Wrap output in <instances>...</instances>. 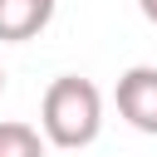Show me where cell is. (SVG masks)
<instances>
[{
  "label": "cell",
  "mask_w": 157,
  "mask_h": 157,
  "mask_svg": "<svg viewBox=\"0 0 157 157\" xmlns=\"http://www.w3.org/2000/svg\"><path fill=\"white\" fill-rule=\"evenodd\" d=\"M137 5H142V15H147V20L157 25V0H137Z\"/></svg>",
  "instance_id": "5b68a950"
},
{
  "label": "cell",
  "mask_w": 157,
  "mask_h": 157,
  "mask_svg": "<svg viewBox=\"0 0 157 157\" xmlns=\"http://www.w3.org/2000/svg\"><path fill=\"white\" fill-rule=\"evenodd\" d=\"M118 113L137 132L157 137V69L152 64H137V69H128L118 78Z\"/></svg>",
  "instance_id": "7a4b0ae2"
},
{
  "label": "cell",
  "mask_w": 157,
  "mask_h": 157,
  "mask_svg": "<svg viewBox=\"0 0 157 157\" xmlns=\"http://www.w3.org/2000/svg\"><path fill=\"white\" fill-rule=\"evenodd\" d=\"M0 157H44V137L29 123H0Z\"/></svg>",
  "instance_id": "277c9868"
},
{
  "label": "cell",
  "mask_w": 157,
  "mask_h": 157,
  "mask_svg": "<svg viewBox=\"0 0 157 157\" xmlns=\"http://www.w3.org/2000/svg\"><path fill=\"white\" fill-rule=\"evenodd\" d=\"M0 88H5V69H0Z\"/></svg>",
  "instance_id": "8992f818"
},
{
  "label": "cell",
  "mask_w": 157,
  "mask_h": 157,
  "mask_svg": "<svg viewBox=\"0 0 157 157\" xmlns=\"http://www.w3.org/2000/svg\"><path fill=\"white\" fill-rule=\"evenodd\" d=\"M54 20V0H0V39L25 44Z\"/></svg>",
  "instance_id": "3957f363"
},
{
  "label": "cell",
  "mask_w": 157,
  "mask_h": 157,
  "mask_svg": "<svg viewBox=\"0 0 157 157\" xmlns=\"http://www.w3.org/2000/svg\"><path fill=\"white\" fill-rule=\"evenodd\" d=\"M39 128L64 152L88 147L98 137V128H103V98H98V88L88 78H78V74L54 78L44 88V103H39Z\"/></svg>",
  "instance_id": "6da1fadb"
}]
</instances>
